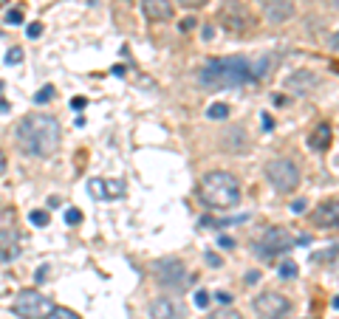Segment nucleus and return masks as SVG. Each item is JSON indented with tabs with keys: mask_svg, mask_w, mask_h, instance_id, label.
Segmentation results:
<instances>
[{
	"mask_svg": "<svg viewBox=\"0 0 339 319\" xmlns=\"http://www.w3.org/2000/svg\"><path fill=\"white\" fill-rule=\"evenodd\" d=\"M60 121L48 113H31L14 130V144L26 155L34 158H51L60 147Z\"/></svg>",
	"mask_w": 339,
	"mask_h": 319,
	"instance_id": "nucleus-1",
	"label": "nucleus"
},
{
	"mask_svg": "<svg viewBox=\"0 0 339 319\" xmlns=\"http://www.w3.org/2000/svg\"><path fill=\"white\" fill-rule=\"evenodd\" d=\"M198 82L207 91H235L252 82V71L246 57H218L209 60L198 74Z\"/></svg>",
	"mask_w": 339,
	"mask_h": 319,
	"instance_id": "nucleus-2",
	"label": "nucleus"
},
{
	"mask_svg": "<svg viewBox=\"0 0 339 319\" xmlns=\"http://www.w3.org/2000/svg\"><path fill=\"white\" fill-rule=\"evenodd\" d=\"M198 195L209 209H232L240 204V184L226 170H212L201 178Z\"/></svg>",
	"mask_w": 339,
	"mask_h": 319,
	"instance_id": "nucleus-3",
	"label": "nucleus"
},
{
	"mask_svg": "<svg viewBox=\"0 0 339 319\" xmlns=\"http://www.w3.org/2000/svg\"><path fill=\"white\" fill-rule=\"evenodd\" d=\"M266 178L283 195L294 192L300 187V181H303V175H300V170H297V164L291 158H271L269 164H266Z\"/></svg>",
	"mask_w": 339,
	"mask_h": 319,
	"instance_id": "nucleus-4",
	"label": "nucleus"
},
{
	"mask_svg": "<svg viewBox=\"0 0 339 319\" xmlns=\"http://www.w3.org/2000/svg\"><path fill=\"white\" fill-rule=\"evenodd\" d=\"M51 308H54V302L48 297H43V294H37L34 288L20 291L14 297V302H11V311L23 319H48Z\"/></svg>",
	"mask_w": 339,
	"mask_h": 319,
	"instance_id": "nucleus-5",
	"label": "nucleus"
},
{
	"mask_svg": "<svg viewBox=\"0 0 339 319\" xmlns=\"http://www.w3.org/2000/svg\"><path fill=\"white\" fill-rule=\"evenodd\" d=\"M153 274H156L158 285L161 288H170V291H181L184 285L190 283V274H187V266H184L178 257H164L153 266Z\"/></svg>",
	"mask_w": 339,
	"mask_h": 319,
	"instance_id": "nucleus-6",
	"label": "nucleus"
},
{
	"mask_svg": "<svg viewBox=\"0 0 339 319\" xmlns=\"http://www.w3.org/2000/svg\"><path fill=\"white\" fill-rule=\"evenodd\" d=\"M291 249H294V237H291V232H286L283 226H269V229L260 234V240L254 243V254H260V257L286 254V251H291Z\"/></svg>",
	"mask_w": 339,
	"mask_h": 319,
	"instance_id": "nucleus-7",
	"label": "nucleus"
},
{
	"mask_svg": "<svg viewBox=\"0 0 339 319\" xmlns=\"http://www.w3.org/2000/svg\"><path fill=\"white\" fill-rule=\"evenodd\" d=\"M252 308L260 319H286L288 314H291V302H288L283 294L263 291L252 300Z\"/></svg>",
	"mask_w": 339,
	"mask_h": 319,
	"instance_id": "nucleus-8",
	"label": "nucleus"
},
{
	"mask_svg": "<svg viewBox=\"0 0 339 319\" xmlns=\"http://www.w3.org/2000/svg\"><path fill=\"white\" fill-rule=\"evenodd\" d=\"M221 23H224V28H229V31H246L254 20L240 0H229L224 9H221Z\"/></svg>",
	"mask_w": 339,
	"mask_h": 319,
	"instance_id": "nucleus-9",
	"label": "nucleus"
},
{
	"mask_svg": "<svg viewBox=\"0 0 339 319\" xmlns=\"http://www.w3.org/2000/svg\"><path fill=\"white\" fill-rule=\"evenodd\" d=\"M320 82H322V79L317 77L314 71L300 68V71H294V74H291L283 85H286V91H294L297 96H305V94H314V91L320 88Z\"/></svg>",
	"mask_w": 339,
	"mask_h": 319,
	"instance_id": "nucleus-10",
	"label": "nucleus"
},
{
	"mask_svg": "<svg viewBox=\"0 0 339 319\" xmlns=\"http://www.w3.org/2000/svg\"><path fill=\"white\" fill-rule=\"evenodd\" d=\"M263 14L269 23H286V20L294 17V0H266Z\"/></svg>",
	"mask_w": 339,
	"mask_h": 319,
	"instance_id": "nucleus-11",
	"label": "nucleus"
},
{
	"mask_svg": "<svg viewBox=\"0 0 339 319\" xmlns=\"http://www.w3.org/2000/svg\"><path fill=\"white\" fill-rule=\"evenodd\" d=\"M141 11L147 20H156V23H164V20H173V3L170 0H141Z\"/></svg>",
	"mask_w": 339,
	"mask_h": 319,
	"instance_id": "nucleus-12",
	"label": "nucleus"
},
{
	"mask_svg": "<svg viewBox=\"0 0 339 319\" xmlns=\"http://www.w3.org/2000/svg\"><path fill=\"white\" fill-rule=\"evenodd\" d=\"M20 257V237L11 229H0V263H11Z\"/></svg>",
	"mask_w": 339,
	"mask_h": 319,
	"instance_id": "nucleus-13",
	"label": "nucleus"
},
{
	"mask_svg": "<svg viewBox=\"0 0 339 319\" xmlns=\"http://www.w3.org/2000/svg\"><path fill=\"white\" fill-rule=\"evenodd\" d=\"M337 217H339V207H337V198L331 201H322L317 212H314V223L322 226V229H334L337 226Z\"/></svg>",
	"mask_w": 339,
	"mask_h": 319,
	"instance_id": "nucleus-14",
	"label": "nucleus"
},
{
	"mask_svg": "<svg viewBox=\"0 0 339 319\" xmlns=\"http://www.w3.org/2000/svg\"><path fill=\"white\" fill-rule=\"evenodd\" d=\"M150 319H178V308H175V302L170 297H158V300L150 302L147 308Z\"/></svg>",
	"mask_w": 339,
	"mask_h": 319,
	"instance_id": "nucleus-15",
	"label": "nucleus"
},
{
	"mask_svg": "<svg viewBox=\"0 0 339 319\" xmlns=\"http://www.w3.org/2000/svg\"><path fill=\"white\" fill-rule=\"evenodd\" d=\"M331 138H334V127H331L328 121H322V124H317V130H314L311 136H308V147H311V150H328Z\"/></svg>",
	"mask_w": 339,
	"mask_h": 319,
	"instance_id": "nucleus-16",
	"label": "nucleus"
},
{
	"mask_svg": "<svg viewBox=\"0 0 339 319\" xmlns=\"http://www.w3.org/2000/svg\"><path fill=\"white\" fill-rule=\"evenodd\" d=\"M224 147L229 150V153H243V150H249V141H246V133L243 127H232V130H226L224 133Z\"/></svg>",
	"mask_w": 339,
	"mask_h": 319,
	"instance_id": "nucleus-17",
	"label": "nucleus"
},
{
	"mask_svg": "<svg viewBox=\"0 0 339 319\" xmlns=\"http://www.w3.org/2000/svg\"><path fill=\"white\" fill-rule=\"evenodd\" d=\"M207 116L212 121H224V119H229V105L226 102H212L207 107Z\"/></svg>",
	"mask_w": 339,
	"mask_h": 319,
	"instance_id": "nucleus-18",
	"label": "nucleus"
},
{
	"mask_svg": "<svg viewBox=\"0 0 339 319\" xmlns=\"http://www.w3.org/2000/svg\"><path fill=\"white\" fill-rule=\"evenodd\" d=\"M105 184V195L108 198H119V195H124V184L122 181H102Z\"/></svg>",
	"mask_w": 339,
	"mask_h": 319,
	"instance_id": "nucleus-19",
	"label": "nucleus"
},
{
	"mask_svg": "<svg viewBox=\"0 0 339 319\" xmlns=\"http://www.w3.org/2000/svg\"><path fill=\"white\" fill-rule=\"evenodd\" d=\"M88 192H91V195H94L96 201H108V195H105V184L99 181V178L88 181Z\"/></svg>",
	"mask_w": 339,
	"mask_h": 319,
	"instance_id": "nucleus-20",
	"label": "nucleus"
},
{
	"mask_svg": "<svg viewBox=\"0 0 339 319\" xmlns=\"http://www.w3.org/2000/svg\"><path fill=\"white\" fill-rule=\"evenodd\" d=\"M54 94H57V91H54V85H43V88H40V94H34V105H45V102H51Z\"/></svg>",
	"mask_w": 339,
	"mask_h": 319,
	"instance_id": "nucleus-21",
	"label": "nucleus"
},
{
	"mask_svg": "<svg viewBox=\"0 0 339 319\" xmlns=\"http://www.w3.org/2000/svg\"><path fill=\"white\" fill-rule=\"evenodd\" d=\"M28 220H31L34 226H48V220H51V217H48V212H45V209H34V212L28 215Z\"/></svg>",
	"mask_w": 339,
	"mask_h": 319,
	"instance_id": "nucleus-22",
	"label": "nucleus"
},
{
	"mask_svg": "<svg viewBox=\"0 0 339 319\" xmlns=\"http://www.w3.org/2000/svg\"><path fill=\"white\" fill-rule=\"evenodd\" d=\"M277 274L283 277V280H294V277H297V263H291V260H286V263L280 266V271H277Z\"/></svg>",
	"mask_w": 339,
	"mask_h": 319,
	"instance_id": "nucleus-23",
	"label": "nucleus"
},
{
	"mask_svg": "<svg viewBox=\"0 0 339 319\" xmlns=\"http://www.w3.org/2000/svg\"><path fill=\"white\" fill-rule=\"evenodd\" d=\"M48 319H79V317L74 314V311H68V308H51Z\"/></svg>",
	"mask_w": 339,
	"mask_h": 319,
	"instance_id": "nucleus-24",
	"label": "nucleus"
},
{
	"mask_svg": "<svg viewBox=\"0 0 339 319\" xmlns=\"http://www.w3.org/2000/svg\"><path fill=\"white\" fill-rule=\"evenodd\" d=\"M14 226V209H3L0 212V229H11Z\"/></svg>",
	"mask_w": 339,
	"mask_h": 319,
	"instance_id": "nucleus-25",
	"label": "nucleus"
},
{
	"mask_svg": "<svg viewBox=\"0 0 339 319\" xmlns=\"http://www.w3.org/2000/svg\"><path fill=\"white\" fill-rule=\"evenodd\" d=\"M212 319H243V317H240V311H235V308H221V311H215Z\"/></svg>",
	"mask_w": 339,
	"mask_h": 319,
	"instance_id": "nucleus-26",
	"label": "nucleus"
},
{
	"mask_svg": "<svg viewBox=\"0 0 339 319\" xmlns=\"http://www.w3.org/2000/svg\"><path fill=\"white\" fill-rule=\"evenodd\" d=\"M192 302H195V308H209V291H195V297H192Z\"/></svg>",
	"mask_w": 339,
	"mask_h": 319,
	"instance_id": "nucleus-27",
	"label": "nucleus"
},
{
	"mask_svg": "<svg viewBox=\"0 0 339 319\" xmlns=\"http://www.w3.org/2000/svg\"><path fill=\"white\" fill-rule=\"evenodd\" d=\"M65 223H68V226L82 223V212H79V209H68V212H65Z\"/></svg>",
	"mask_w": 339,
	"mask_h": 319,
	"instance_id": "nucleus-28",
	"label": "nucleus"
},
{
	"mask_svg": "<svg viewBox=\"0 0 339 319\" xmlns=\"http://www.w3.org/2000/svg\"><path fill=\"white\" fill-rule=\"evenodd\" d=\"M17 62H23V48H11L6 54V65H17Z\"/></svg>",
	"mask_w": 339,
	"mask_h": 319,
	"instance_id": "nucleus-29",
	"label": "nucleus"
},
{
	"mask_svg": "<svg viewBox=\"0 0 339 319\" xmlns=\"http://www.w3.org/2000/svg\"><path fill=\"white\" fill-rule=\"evenodd\" d=\"M6 23H9V26H20V23H23V11H20V9H11L9 14H6Z\"/></svg>",
	"mask_w": 339,
	"mask_h": 319,
	"instance_id": "nucleus-30",
	"label": "nucleus"
},
{
	"mask_svg": "<svg viewBox=\"0 0 339 319\" xmlns=\"http://www.w3.org/2000/svg\"><path fill=\"white\" fill-rule=\"evenodd\" d=\"M26 34H28V40H37V37L43 34V26H40V23H31V26L26 28Z\"/></svg>",
	"mask_w": 339,
	"mask_h": 319,
	"instance_id": "nucleus-31",
	"label": "nucleus"
},
{
	"mask_svg": "<svg viewBox=\"0 0 339 319\" xmlns=\"http://www.w3.org/2000/svg\"><path fill=\"white\" fill-rule=\"evenodd\" d=\"M71 107H74V110H85L88 99H85V96H74V99H71Z\"/></svg>",
	"mask_w": 339,
	"mask_h": 319,
	"instance_id": "nucleus-32",
	"label": "nucleus"
},
{
	"mask_svg": "<svg viewBox=\"0 0 339 319\" xmlns=\"http://www.w3.org/2000/svg\"><path fill=\"white\" fill-rule=\"evenodd\" d=\"M181 6H187V9H201V6H207L209 0H178Z\"/></svg>",
	"mask_w": 339,
	"mask_h": 319,
	"instance_id": "nucleus-33",
	"label": "nucleus"
},
{
	"mask_svg": "<svg viewBox=\"0 0 339 319\" xmlns=\"http://www.w3.org/2000/svg\"><path fill=\"white\" fill-rule=\"evenodd\" d=\"M305 209H308V204H305V201H294V204H291V212H294V215H303Z\"/></svg>",
	"mask_w": 339,
	"mask_h": 319,
	"instance_id": "nucleus-34",
	"label": "nucleus"
},
{
	"mask_svg": "<svg viewBox=\"0 0 339 319\" xmlns=\"http://www.w3.org/2000/svg\"><path fill=\"white\" fill-rule=\"evenodd\" d=\"M195 26H198V20L195 17H184L181 20V31H190V28H195Z\"/></svg>",
	"mask_w": 339,
	"mask_h": 319,
	"instance_id": "nucleus-35",
	"label": "nucleus"
},
{
	"mask_svg": "<svg viewBox=\"0 0 339 319\" xmlns=\"http://www.w3.org/2000/svg\"><path fill=\"white\" fill-rule=\"evenodd\" d=\"M215 300L224 302V305H229V302H232V294L229 291H215Z\"/></svg>",
	"mask_w": 339,
	"mask_h": 319,
	"instance_id": "nucleus-36",
	"label": "nucleus"
},
{
	"mask_svg": "<svg viewBox=\"0 0 339 319\" xmlns=\"http://www.w3.org/2000/svg\"><path fill=\"white\" fill-rule=\"evenodd\" d=\"M204 257H207V263H209V266H221V263H224V260H221V257H218V254H212V251H207V254H204Z\"/></svg>",
	"mask_w": 339,
	"mask_h": 319,
	"instance_id": "nucleus-37",
	"label": "nucleus"
},
{
	"mask_svg": "<svg viewBox=\"0 0 339 319\" xmlns=\"http://www.w3.org/2000/svg\"><path fill=\"white\" fill-rule=\"evenodd\" d=\"M221 246H224V249H235V240H232V237H226V234H221Z\"/></svg>",
	"mask_w": 339,
	"mask_h": 319,
	"instance_id": "nucleus-38",
	"label": "nucleus"
},
{
	"mask_svg": "<svg viewBox=\"0 0 339 319\" xmlns=\"http://www.w3.org/2000/svg\"><path fill=\"white\" fill-rule=\"evenodd\" d=\"M201 34H204V40H212V37H215V28H212V26H204V31H201Z\"/></svg>",
	"mask_w": 339,
	"mask_h": 319,
	"instance_id": "nucleus-39",
	"label": "nucleus"
},
{
	"mask_svg": "<svg viewBox=\"0 0 339 319\" xmlns=\"http://www.w3.org/2000/svg\"><path fill=\"white\" fill-rule=\"evenodd\" d=\"M124 71H127L124 65H113V77H124Z\"/></svg>",
	"mask_w": 339,
	"mask_h": 319,
	"instance_id": "nucleus-40",
	"label": "nucleus"
},
{
	"mask_svg": "<svg viewBox=\"0 0 339 319\" xmlns=\"http://www.w3.org/2000/svg\"><path fill=\"white\" fill-rule=\"evenodd\" d=\"M274 127V121H271V116H263V130H271Z\"/></svg>",
	"mask_w": 339,
	"mask_h": 319,
	"instance_id": "nucleus-41",
	"label": "nucleus"
},
{
	"mask_svg": "<svg viewBox=\"0 0 339 319\" xmlns=\"http://www.w3.org/2000/svg\"><path fill=\"white\" fill-rule=\"evenodd\" d=\"M3 170H6V153L0 150V173H3Z\"/></svg>",
	"mask_w": 339,
	"mask_h": 319,
	"instance_id": "nucleus-42",
	"label": "nucleus"
},
{
	"mask_svg": "<svg viewBox=\"0 0 339 319\" xmlns=\"http://www.w3.org/2000/svg\"><path fill=\"white\" fill-rule=\"evenodd\" d=\"M328 9H331V11H337V9H339V0H328Z\"/></svg>",
	"mask_w": 339,
	"mask_h": 319,
	"instance_id": "nucleus-43",
	"label": "nucleus"
}]
</instances>
